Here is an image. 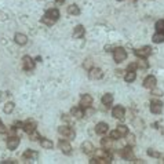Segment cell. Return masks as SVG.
<instances>
[{
  "label": "cell",
  "instance_id": "6da1fadb",
  "mask_svg": "<svg viewBox=\"0 0 164 164\" xmlns=\"http://www.w3.org/2000/svg\"><path fill=\"white\" fill-rule=\"evenodd\" d=\"M113 58H115V61L117 63L123 62V61H125V58H127V51H125L123 47H117V48H115V51H113Z\"/></svg>",
  "mask_w": 164,
  "mask_h": 164
},
{
  "label": "cell",
  "instance_id": "7a4b0ae2",
  "mask_svg": "<svg viewBox=\"0 0 164 164\" xmlns=\"http://www.w3.org/2000/svg\"><path fill=\"white\" fill-rule=\"evenodd\" d=\"M58 132L62 137H65L66 139H75V131H73V128H70L69 125H61L58 128Z\"/></svg>",
  "mask_w": 164,
  "mask_h": 164
},
{
  "label": "cell",
  "instance_id": "3957f363",
  "mask_svg": "<svg viewBox=\"0 0 164 164\" xmlns=\"http://www.w3.org/2000/svg\"><path fill=\"white\" fill-rule=\"evenodd\" d=\"M150 112L154 113V115H159L163 112V102L161 101H157V99H153L150 102Z\"/></svg>",
  "mask_w": 164,
  "mask_h": 164
},
{
  "label": "cell",
  "instance_id": "277c9868",
  "mask_svg": "<svg viewBox=\"0 0 164 164\" xmlns=\"http://www.w3.org/2000/svg\"><path fill=\"white\" fill-rule=\"evenodd\" d=\"M58 148H59V150H62V153H65V154L72 153V146H70L69 141H66V139H61L58 142Z\"/></svg>",
  "mask_w": 164,
  "mask_h": 164
},
{
  "label": "cell",
  "instance_id": "5b68a950",
  "mask_svg": "<svg viewBox=\"0 0 164 164\" xmlns=\"http://www.w3.org/2000/svg\"><path fill=\"white\" fill-rule=\"evenodd\" d=\"M150 54H152V48L149 46H145V47L135 50V55L139 57V58H148Z\"/></svg>",
  "mask_w": 164,
  "mask_h": 164
},
{
  "label": "cell",
  "instance_id": "8992f818",
  "mask_svg": "<svg viewBox=\"0 0 164 164\" xmlns=\"http://www.w3.org/2000/svg\"><path fill=\"white\" fill-rule=\"evenodd\" d=\"M124 115H125V109L120 105L115 106L113 110H112V116L115 119H117V120H123V119H124Z\"/></svg>",
  "mask_w": 164,
  "mask_h": 164
},
{
  "label": "cell",
  "instance_id": "52a82bcc",
  "mask_svg": "<svg viewBox=\"0 0 164 164\" xmlns=\"http://www.w3.org/2000/svg\"><path fill=\"white\" fill-rule=\"evenodd\" d=\"M119 154H120L123 159H125V160H132V159H134V152H132V149L130 148V146L123 148L122 150L119 152Z\"/></svg>",
  "mask_w": 164,
  "mask_h": 164
},
{
  "label": "cell",
  "instance_id": "ba28073f",
  "mask_svg": "<svg viewBox=\"0 0 164 164\" xmlns=\"http://www.w3.org/2000/svg\"><path fill=\"white\" fill-rule=\"evenodd\" d=\"M22 68L25 69V70H28V72H30V70H33V68H35V62H33V59L30 58V57H23L22 58Z\"/></svg>",
  "mask_w": 164,
  "mask_h": 164
},
{
  "label": "cell",
  "instance_id": "9c48e42d",
  "mask_svg": "<svg viewBox=\"0 0 164 164\" xmlns=\"http://www.w3.org/2000/svg\"><path fill=\"white\" fill-rule=\"evenodd\" d=\"M156 84H157V80H156L154 76H148V77L144 80V87H145V88L152 90V88L156 87Z\"/></svg>",
  "mask_w": 164,
  "mask_h": 164
},
{
  "label": "cell",
  "instance_id": "30bf717a",
  "mask_svg": "<svg viewBox=\"0 0 164 164\" xmlns=\"http://www.w3.org/2000/svg\"><path fill=\"white\" fill-rule=\"evenodd\" d=\"M88 77L92 80H98L102 77V70L99 68H91L88 72Z\"/></svg>",
  "mask_w": 164,
  "mask_h": 164
},
{
  "label": "cell",
  "instance_id": "8fae6325",
  "mask_svg": "<svg viewBox=\"0 0 164 164\" xmlns=\"http://www.w3.org/2000/svg\"><path fill=\"white\" fill-rule=\"evenodd\" d=\"M18 145H20V139L17 137H10L7 139V148L10 149V150H14V149L18 148Z\"/></svg>",
  "mask_w": 164,
  "mask_h": 164
},
{
  "label": "cell",
  "instance_id": "7c38bea8",
  "mask_svg": "<svg viewBox=\"0 0 164 164\" xmlns=\"http://www.w3.org/2000/svg\"><path fill=\"white\" fill-rule=\"evenodd\" d=\"M92 104V97L88 95V94H84V95H82V99H80V106H82L83 109L87 108V106H91Z\"/></svg>",
  "mask_w": 164,
  "mask_h": 164
},
{
  "label": "cell",
  "instance_id": "4fadbf2b",
  "mask_svg": "<svg viewBox=\"0 0 164 164\" xmlns=\"http://www.w3.org/2000/svg\"><path fill=\"white\" fill-rule=\"evenodd\" d=\"M14 40H15V43L20 44V46H25L28 43V37H26V35H23V33H17Z\"/></svg>",
  "mask_w": 164,
  "mask_h": 164
},
{
  "label": "cell",
  "instance_id": "5bb4252c",
  "mask_svg": "<svg viewBox=\"0 0 164 164\" xmlns=\"http://www.w3.org/2000/svg\"><path fill=\"white\" fill-rule=\"evenodd\" d=\"M36 122H28V123H23V131L26 132V134H30L36 130Z\"/></svg>",
  "mask_w": 164,
  "mask_h": 164
},
{
  "label": "cell",
  "instance_id": "9a60e30c",
  "mask_svg": "<svg viewBox=\"0 0 164 164\" xmlns=\"http://www.w3.org/2000/svg\"><path fill=\"white\" fill-rule=\"evenodd\" d=\"M70 115L73 116V117H77V119H82L84 117V110H83L82 106H77V108H72V110H70Z\"/></svg>",
  "mask_w": 164,
  "mask_h": 164
},
{
  "label": "cell",
  "instance_id": "2e32d148",
  "mask_svg": "<svg viewBox=\"0 0 164 164\" xmlns=\"http://www.w3.org/2000/svg\"><path fill=\"white\" fill-rule=\"evenodd\" d=\"M108 128H109V125L106 124V123H98V124L95 125V131H97V134L104 135L108 132Z\"/></svg>",
  "mask_w": 164,
  "mask_h": 164
},
{
  "label": "cell",
  "instance_id": "e0dca14e",
  "mask_svg": "<svg viewBox=\"0 0 164 164\" xmlns=\"http://www.w3.org/2000/svg\"><path fill=\"white\" fill-rule=\"evenodd\" d=\"M82 150L84 152L85 154H91L92 152H94V145H92L91 142H88V141L83 142L82 144Z\"/></svg>",
  "mask_w": 164,
  "mask_h": 164
},
{
  "label": "cell",
  "instance_id": "ac0fdd59",
  "mask_svg": "<svg viewBox=\"0 0 164 164\" xmlns=\"http://www.w3.org/2000/svg\"><path fill=\"white\" fill-rule=\"evenodd\" d=\"M84 36V26L83 25H77L73 30V37L75 39H80V37Z\"/></svg>",
  "mask_w": 164,
  "mask_h": 164
},
{
  "label": "cell",
  "instance_id": "d6986e66",
  "mask_svg": "<svg viewBox=\"0 0 164 164\" xmlns=\"http://www.w3.org/2000/svg\"><path fill=\"white\" fill-rule=\"evenodd\" d=\"M46 15L50 17L51 20H54L57 22V21H58V18H59V11L57 10V8H48V10H47V13H46Z\"/></svg>",
  "mask_w": 164,
  "mask_h": 164
},
{
  "label": "cell",
  "instance_id": "ffe728a7",
  "mask_svg": "<svg viewBox=\"0 0 164 164\" xmlns=\"http://www.w3.org/2000/svg\"><path fill=\"white\" fill-rule=\"evenodd\" d=\"M135 79H137V73H135L134 70H127V73H125V76H124L125 82H127V83H132Z\"/></svg>",
  "mask_w": 164,
  "mask_h": 164
},
{
  "label": "cell",
  "instance_id": "44dd1931",
  "mask_svg": "<svg viewBox=\"0 0 164 164\" xmlns=\"http://www.w3.org/2000/svg\"><path fill=\"white\" fill-rule=\"evenodd\" d=\"M68 13L72 14V15H79L80 14V8L76 4H70V6L68 7Z\"/></svg>",
  "mask_w": 164,
  "mask_h": 164
},
{
  "label": "cell",
  "instance_id": "7402d4cb",
  "mask_svg": "<svg viewBox=\"0 0 164 164\" xmlns=\"http://www.w3.org/2000/svg\"><path fill=\"white\" fill-rule=\"evenodd\" d=\"M112 102H113V95H112V94H105V95L102 97V104H104V105L109 106Z\"/></svg>",
  "mask_w": 164,
  "mask_h": 164
},
{
  "label": "cell",
  "instance_id": "603a6c76",
  "mask_svg": "<svg viewBox=\"0 0 164 164\" xmlns=\"http://www.w3.org/2000/svg\"><path fill=\"white\" fill-rule=\"evenodd\" d=\"M22 157H23V159H30V160H33V159L37 157V153H36V152H33V150H30V149H28V150L22 154Z\"/></svg>",
  "mask_w": 164,
  "mask_h": 164
},
{
  "label": "cell",
  "instance_id": "cb8c5ba5",
  "mask_svg": "<svg viewBox=\"0 0 164 164\" xmlns=\"http://www.w3.org/2000/svg\"><path fill=\"white\" fill-rule=\"evenodd\" d=\"M40 145H42L44 149H53L54 148V144L50 139H43L42 138V141H40Z\"/></svg>",
  "mask_w": 164,
  "mask_h": 164
},
{
  "label": "cell",
  "instance_id": "d4e9b609",
  "mask_svg": "<svg viewBox=\"0 0 164 164\" xmlns=\"http://www.w3.org/2000/svg\"><path fill=\"white\" fill-rule=\"evenodd\" d=\"M153 42L154 43H163L164 42V32H157L153 35Z\"/></svg>",
  "mask_w": 164,
  "mask_h": 164
},
{
  "label": "cell",
  "instance_id": "484cf974",
  "mask_svg": "<svg viewBox=\"0 0 164 164\" xmlns=\"http://www.w3.org/2000/svg\"><path fill=\"white\" fill-rule=\"evenodd\" d=\"M112 142H113V139H112L110 137H109V138H104V139H102V146H104V149H110Z\"/></svg>",
  "mask_w": 164,
  "mask_h": 164
},
{
  "label": "cell",
  "instance_id": "4316f807",
  "mask_svg": "<svg viewBox=\"0 0 164 164\" xmlns=\"http://www.w3.org/2000/svg\"><path fill=\"white\" fill-rule=\"evenodd\" d=\"M117 131H119V134H120V137H127L128 128H127V125H119Z\"/></svg>",
  "mask_w": 164,
  "mask_h": 164
},
{
  "label": "cell",
  "instance_id": "83f0119b",
  "mask_svg": "<svg viewBox=\"0 0 164 164\" xmlns=\"http://www.w3.org/2000/svg\"><path fill=\"white\" fill-rule=\"evenodd\" d=\"M137 66L139 69H148V66H149V63L146 62V58H141L139 61L137 62Z\"/></svg>",
  "mask_w": 164,
  "mask_h": 164
},
{
  "label": "cell",
  "instance_id": "f1b7e54d",
  "mask_svg": "<svg viewBox=\"0 0 164 164\" xmlns=\"http://www.w3.org/2000/svg\"><path fill=\"white\" fill-rule=\"evenodd\" d=\"M14 102H7L6 106H4V113H7V115H10L11 112L14 110Z\"/></svg>",
  "mask_w": 164,
  "mask_h": 164
},
{
  "label": "cell",
  "instance_id": "f546056e",
  "mask_svg": "<svg viewBox=\"0 0 164 164\" xmlns=\"http://www.w3.org/2000/svg\"><path fill=\"white\" fill-rule=\"evenodd\" d=\"M42 22H43V23H46V25H53V23H55V21L51 20L50 17H47L46 14H44V17L42 18Z\"/></svg>",
  "mask_w": 164,
  "mask_h": 164
},
{
  "label": "cell",
  "instance_id": "4dcf8cb0",
  "mask_svg": "<svg viewBox=\"0 0 164 164\" xmlns=\"http://www.w3.org/2000/svg\"><path fill=\"white\" fill-rule=\"evenodd\" d=\"M156 29H157V32H164V20L156 22Z\"/></svg>",
  "mask_w": 164,
  "mask_h": 164
},
{
  "label": "cell",
  "instance_id": "1f68e13d",
  "mask_svg": "<svg viewBox=\"0 0 164 164\" xmlns=\"http://www.w3.org/2000/svg\"><path fill=\"white\" fill-rule=\"evenodd\" d=\"M148 154L150 156V157H156V159H159L161 156L159 152H156V150H153V149H148Z\"/></svg>",
  "mask_w": 164,
  "mask_h": 164
},
{
  "label": "cell",
  "instance_id": "d6a6232c",
  "mask_svg": "<svg viewBox=\"0 0 164 164\" xmlns=\"http://www.w3.org/2000/svg\"><path fill=\"white\" fill-rule=\"evenodd\" d=\"M39 139H42V138H40L39 134H37L36 130H35L33 132H30V141H39Z\"/></svg>",
  "mask_w": 164,
  "mask_h": 164
},
{
  "label": "cell",
  "instance_id": "836d02e7",
  "mask_svg": "<svg viewBox=\"0 0 164 164\" xmlns=\"http://www.w3.org/2000/svg\"><path fill=\"white\" fill-rule=\"evenodd\" d=\"M110 138L112 139H119V138H122V137H120L117 130H113V131H110Z\"/></svg>",
  "mask_w": 164,
  "mask_h": 164
},
{
  "label": "cell",
  "instance_id": "e575fe53",
  "mask_svg": "<svg viewBox=\"0 0 164 164\" xmlns=\"http://www.w3.org/2000/svg\"><path fill=\"white\" fill-rule=\"evenodd\" d=\"M84 68H85V69H91V68H92L91 59H85V61H84Z\"/></svg>",
  "mask_w": 164,
  "mask_h": 164
},
{
  "label": "cell",
  "instance_id": "d590c367",
  "mask_svg": "<svg viewBox=\"0 0 164 164\" xmlns=\"http://www.w3.org/2000/svg\"><path fill=\"white\" fill-rule=\"evenodd\" d=\"M137 68H138V66H137V62H132V63H130V65H128L127 70H134V72H135V70H137Z\"/></svg>",
  "mask_w": 164,
  "mask_h": 164
},
{
  "label": "cell",
  "instance_id": "8d00e7d4",
  "mask_svg": "<svg viewBox=\"0 0 164 164\" xmlns=\"http://www.w3.org/2000/svg\"><path fill=\"white\" fill-rule=\"evenodd\" d=\"M7 132H8V134H10V137H15V132H17L15 127H11L10 130H7Z\"/></svg>",
  "mask_w": 164,
  "mask_h": 164
},
{
  "label": "cell",
  "instance_id": "74e56055",
  "mask_svg": "<svg viewBox=\"0 0 164 164\" xmlns=\"http://www.w3.org/2000/svg\"><path fill=\"white\" fill-rule=\"evenodd\" d=\"M6 132H7V128L4 127V124L0 123V134H6Z\"/></svg>",
  "mask_w": 164,
  "mask_h": 164
},
{
  "label": "cell",
  "instance_id": "f35d334b",
  "mask_svg": "<svg viewBox=\"0 0 164 164\" xmlns=\"http://www.w3.org/2000/svg\"><path fill=\"white\" fill-rule=\"evenodd\" d=\"M128 135V134H127ZM127 141H128V144H134V142H135V137H134V135H128V139H127Z\"/></svg>",
  "mask_w": 164,
  "mask_h": 164
},
{
  "label": "cell",
  "instance_id": "ab89813d",
  "mask_svg": "<svg viewBox=\"0 0 164 164\" xmlns=\"http://www.w3.org/2000/svg\"><path fill=\"white\" fill-rule=\"evenodd\" d=\"M152 90H153V95H154V94H157L159 97L163 95V92H161V90H156V87H154V88H152Z\"/></svg>",
  "mask_w": 164,
  "mask_h": 164
},
{
  "label": "cell",
  "instance_id": "60d3db41",
  "mask_svg": "<svg viewBox=\"0 0 164 164\" xmlns=\"http://www.w3.org/2000/svg\"><path fill=\"white\" fill-rule=\"evenodd\" d=\"M14 163H17L15 160H4L3 161V164H14Z\"/></svg>",
  "mask_w": 164,
  "mask_h": 164
},
{
  "label": "cell",
  "instance_id": "b9f144b4",
  "mask_svg": "<svg viewBox=\"0 0 164 164\" xmlns=\"http://www.w3.org/2000/svg\"><path fill=\"white\" fill-rule=\"evenodd\" d=\"M55 2H57V3H59V4H62L65 0H55Z\"/></svg>",
  "mask_w": 164,
  "mask_h": 164
},
{
  "label": "cell",
  "instance_id": "7bdbcfd3",
  "mask_svg": "<svg viewBox=\"0 0 164 164\" xmlns=\"http://www.w3.org/2000/svg\"><path fill=\"white\" fill-rule=\"evenodd\" d=\"M131 2H135V0H131Z\"/></svg>",
  "mask_w": 164,
  "mask_h": 164
},
{
  "label": "cell",
  "instance_id": "ee69618b",
  "mask_svg": "<svg viewBox=\"0 0 164 164\" xmlns=\"http://www.w3.org/2000/svg\"><path fill=\"white\" fill-rule=\"evenodd\" d=\"M163 134H164V130H163Z\"/></svg>",
  "mask_w": 164,
  "mask_h": 164
},
{
  "label": "cell",
  "instance_id": "f6af8a7d",
  "mask_svg": "<svg viewBox=\"0 0 164 164\" xmlns=\"http://www.w3.org/2000/svg\"><path fill=\"white\" fill-rule=\"evenodd\" d=\"M119 2H122V0H119Z\"/></svg>",
  "mask_w": 164,
  "mask_h": 164
}]
</instances>
